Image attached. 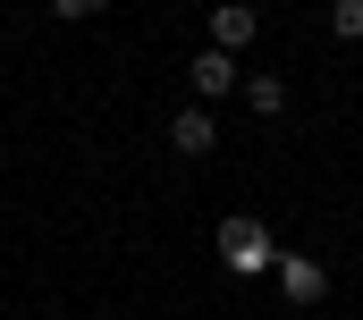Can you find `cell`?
I'll list each match as a JSON object with an SVG mask.
<instances>
[{
    "label": "cell",
    "instance_id": "7a4b0ae2",
    "mask_svg": "<svg viewBox=\"0 0 363 320\" xmlns=\"http://www.w3.org/2000/svg\"><path fill=\"white\" fill-rule=\"evenodd\" d=\"M186 84H194V101H228V93H237V51H194V59H186Z\"/></svg>",
    "mask_w": 363,
    "mask_h": 320
},
{
    "label": "cell",
    "instance_id": "52a82bcc",
    "mask_svg": "<svg viewBox=\"0 0 363 320\" xmlns=\"http://www.w3.org/2000/svg\"><path fill=\"white\" fill-rule=\"evenodd\" d=\"M330 34L338 42H363V0H330Z\"/></svg>",
    "mask_w": 363,
    "mask_h": 320
},
{
    "label": "cell",
    "instance_id": "6da1fadb",
    "mask_svg": "<svg viewBox=\"0 0 363 320\" xmlns=\"http://www.w3.org/2000/svg\"><path fill=\"white\" fill-rule=\"evenodd\" d=\"M220 261L237 270V278H262V270H279V244H271V228L254 219V211H237V219H220Z\"/></svg>",
    "mask_w": 363,
    "mask_h": 320
},
{
    "label": "cell",
    "instance_id": "8992f818",
    "mask_svg": "<svg viewBox=\"0 0 363 320\" xmlns=\"http://www.w3.org/2000/svg\"><path fill=\"white\" fill-rule=\"evenodd\" d=\"M237 93H245V110H262V118H279V110H287V84H279V76H245Z\"/></svg>",
    "mask_w": 363,
    "mask_h": 320
},
{
    "label": "cell",
    "instance_id": "277c9868",
    "mask_svg": "<svg viewBox=\"0 0 363 320\" xmlns=\"http://www.w3.org/2000/svg\"><path fill=\"white\" fill-rule=\"evenodd\" d=\"M254 34H262V17L245 0H220L211 8V51H254Z\"/></svg>",
    "mask_w": 363,
    "mask_h": 320
},
{
    "label": "cell",
    "instance_id": "ba28073f",
    "mask_svg": "<svg viewBox=\"0 0 363 320\" xmlns=\"http://www.w3.org/2000/svg\"><path fill=\"white\" fill-rule=\"evenodd\" d=\"M101 8H110V0H51V17H60V25H85V17H101Z\"/></svg>",
    "mask_w": 363,
    "mask_h": 320
},
{
    "label": "cell",
    "instance_id": "5b68a950",
    "mask_svg": "<svg viewBox=\"0 0 363 320\" xmlns=\"http://www.w3.org/2000/svg\"><path fill=\"white\" fill-rule=\"evenodd\" d=\"M279 295H287V304H321V295H330V270L304 261V253H279Z\"/></svg>",
    "mask_w": 363,
    "mask_h": 320
},
{
    "label": "cell",
    "instance_id": "3957f363",
    "mask_svg": "<svg viewBox=\"0 0 363 320\" xmlns=\"http://www.w3.org/2000/svg\"><path fill=\"white\" fill-rule=\"evenodd\" d=\"M220 144V118H211V101H186L178 118H169V152H186V160H203Z\"/></svg>",
    "mask_w": 363,
    "mask_h": 320
}]
</instances>
